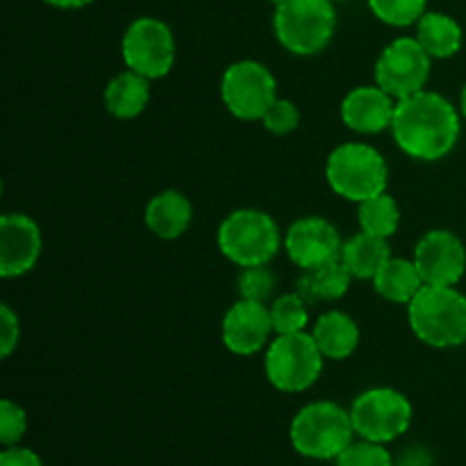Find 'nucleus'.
I'll list each match as a JSON object with an SVG mask.
<instances>
[{
  "mask_svg": "<svg viewBox=\"0 0 466 466\" xmlns=\"http://www.w3.org/2000/svg\"><path fill=\"white\" fill-rule=\"evenodd\" d=\"M390 130L405 155L421 162H437L455 148L462 123L449 98L423 89L396 103Z\"/></svg>",
  "mask_w": 466,
  "mask_h": 466,
  "instance_id": "1",
  "label": "nucleus"
},
{
  "mask_svg": "<svg viewBox=\"0 0 466 466\" xmlns=\"http://www.w3.org/2000/svg\"><path fill=\"white\" fill-rule=\"evenodd\" d=\"M414 337L432 349L466 344V296L455 287L423 285L408 305Z\"/></svg>",
  "mask_w": 466,
  "mask_h": 466,
  "instance_id": "2",
  "label": "nucleus"
},
{
  "mask_svg": "<svg viewBox=\"0 0 466 466\" xmlns=\"http://www.w3.org/2000/svg\"><path fill=\"white\" fill-rule=\"evenodd\" d=\"M350 412L332 400H317L299 410L289 428L291 446L309 460H337L353 444Z\"/></svg>",
  "mask_w": 466,
  "mask_h": 466,
  "instance_id": "3",
  "label": "nucleus"
},
{
  "mask_svg": "<svg viewBox=\"0 0 466 466\" xmlns=\"http://www.w3.org/2000/svg\"><path fill=\"white\" fill-rule=\"evenodd\" d=\"M335 0H282L276 5L273 30L282 48L309 57L330 44L337 27Z\"/></svg>",
  "mask_w": 466,
  "mask_h": 466,
  "instance_id": "4",
  "label": "nucleus"
},
{
  "mask_svg": "<svg viewBox=\"0 0 466 466\" xmlns=\"http://www.w3.org/2000/svg\"><path fill=\"white\" fill-rule=\"evenodd\" d=\"M218 250L237 267H262L280 248L278 223L262 209H235L223 218L217 232Z\"/></svg>",
  "mask_w": 466,
  "mask_h": 466,
  "instance_id": "5",
  "label": "nucleus"
},
{
  "mask_svg": "<svg viewBox=\"0 0 466 466\" xmlns=\"http://www.w3.org/2000/svg\"><path fill=\"white\" fill-rule=\"evenodd\" d=\"M326 180L337 196L362 203L387 189L390 168L373 146L341 144L328 157Z\"/></svg>",
  "mask_w": 466,
  "mask_h": 466,
  "instance_id": "6",
  "label": "nucleus"
},
{
  "mask_svg": "<svg viewBox=\"0 0 466 466\" xmlns=\"http://www.w3.org/2000/svg\"><path fill=\"white\" fill-rule=\"evenodd\" d=\"M323 353L319 350L312 332L278 335L268 344L264 358L267 380L285 394H299L309 390L323 371Z\"/></svg>",
  "mask_w": 466,
  "mask_h": 466,
  "instance_id": "7",
  "label": "nucleus"
},
{
  "mask_svg": "<svg viewBox=\"0 0 466 466\" xmlns=\"http://www.w3.org/2000/svg\"><path fill=\"white\" fill-rule=\"evenodd\" d=\"M355 435L360 440L390 444L405 435L412 423V403L391 387H373L362 391L350 405Z\"/></svg>",
  "mask_w": 466,
  "mask_h": 466,
  "instance_id": "8",
  "label": "nucleus"
},
{
  "mask_svg": "<svg viewBox=\"0 0 466 466\" xmlns=\"http://www.w3.org/2000/svg\"><path fill=\"white\" fill-rule=\"evenodd\" d=\"M121 57L130 71L159 80L176 64V39L171 27L153 16L137 18L127 25L121 39Z\"/></svg>",
  "mask_w": 466,
  "mask_h": 466,
  "instance_id": "9",
  "label": "nucleus"
},
{
  "mask_svg": "<svg viewBox=\"0 0 466 466\" xmlns=\"http://www.w3.org/2000/svg\"><path fill=\"white\" fill-rule=\"evenodd\" d=\"M276 77L255 59L230 64L221 77V100L232 116L241 121H262L267 109L276 103Z\"/></svg>",
  "mask_w": 466,
  "mask_h": 466,
  "instance_id": "10",
  "label": "nucleus"
},
{
  "mask_svg": "<svg viewBox=\"0 0 466 466\" xmlns=\"http://www.w3.org/2000/svg\"><path fill=\"white\" fill-rule=\"evenodd\" d=\"M431 64L432 57L417 36H399L380 53L373 77L391 98L403 100L426 89Z\"/></svg>",
  "mask_w": 466,
  "mask_h": 466,
  "instance_id": "11",
  "label": "nucleus"
},
{
  "mask_svg": "<svg viewBox=\"0 0 466 466\" xmlns=\"http://www.w3.org/2000/svg\"><path fill=\"white\" fill-rule=\"evenodd\" d=\"M412 259L426 285L455 287L466 271V248L451 230H428L414 246Z\"/></svg>",
  "mask_w": 466,
  "mask_h": 466,
  "instance_id": "12",
  "label": "nucleus"
},
{
  "mask_svg": "<svg viewBox=\"0 0 466 466\" xmlns=\"http://www.w3.org/2000/svg\"><path fill=\"white\" fill-rule=\"evenodd\" d=\"M341 246L339 230L321 217L299 218L285 235L287 255L303 271L339 259Z\"/></svg>",
  "mask_w": 466,
  "mask_h": 466,
  "instance_id": "13",
  "label": "nucleus"
},
{
  "mask_svg": "<svg viewBox=\"0 0 466 466\" xmlns=\"http://www.w3.org/2000/svg\"><path fill=\"white\" fill-rule=\"evenodd\" d=\"M273 332L271 312L267 303L237 300L226 312L221 323V339L230 353L248 358L268 344Z\"/></svg>",
  "mask_w": 466,
  "mask_h": 466,
  "instance_id": "14",
  "label": "nucleus"
},
{
  "mask_svg": "<svg viewBox=\"0 0 466 466\" xmlns=\"http://www.w3.org/2000/svg\"><path fill=\"white\" fill-rule=\"evenodd\" d=\"M41 255V230L27 214L9 212L0 218V276L21 278Z\"/></svg>",
  "mask_w": 466,
  "mask_h": 466,
  "instance_id": "15",
  "label": "nucleus"
},
{
  "mask_svg": "<svg viewBox=\"0 0 466 466\" xmlns=\"http://www.w3.org/2000/svg\"><path fill=\"white\" fill-rule=\"evenodd\" d=\"M396 103L399 100L391 98L378 85L355 86L341 100V121L349 130L360 132V135H378V132L391 127Z\"/></svg>",
  "mask_w": 466,
  "mask_h": 466,
  "instance_id": "16",
  "label": "nucleus"
},
{
  "mask_svg": "<svg viewBox=\"0 0 466 466\" xmlns=\"http://www.w3.org/2000/svg\"><path fill=\"white\" fill-rule=\"evenodd\" d=\"M191 217H194V209H191L189 198L176 189L159 191L157 196H153L144 214L148 230L164 241L185 235L191 226Z\"/></svg>",
  "mask_w": 466,
  "mask_h": 466,
  "instance_id": "17",
  "label": "nucleus"
},
{
  "mask_svg": "<svg viewBox=\"0 0 466 466\" xmlns=\"http://www.w3.org/2000/svg\"><path fill=\"white\" fill-rule=\"evenodd\" d=\"M391 248L390 239L385 237L369 235V232L360 230L358 235L350 237L341 246V264L350 271V276L358 280H373L376 273L390 262Z\"/></svg>",
  "mask_w": 466,
  "mask_h": 466,
  "instance_id": "18",
  "label": "nucleus"
},
{
  "mask_svg": "<svg viewBox=\"0 0 466 466\" xmlns=\"http://www.w3.org/2000/svg\"><path fill=\"white\" fill-rule=\"evenodd\" d=\"M312 337L317 341L319 350L326 360H346L355 353L360 344V328L353 317L332 309L319 317L314 323Z\"/></svg>",
  "mask_w": 466,
  "mask_h": 466,
  "instance_id": "19",
  "label": "nucleus"
},
{
  "mask_svg": "<svg viewBox=\"0 0 466 466\" xmlns=\"http://www.w3.org/2000/svg\"><path fill=\"white\" fill-rule=\"evenodd\" d=\"M105 109L114 118H137L150 100V80L135 71H123L105 86Z\"/></svg>",
  "mask_w": 466,
  "mask_h": 466,
  "instance_id": "20",
  "label": "nucleus"
},
{
  "mask_svg": "<svg viewBox=\"0 0 466 466\" xmlns=\"http://www.w3.org/2000/svg\"><path fill=\"white\" fill-rule=\"evenodd\" d=\"M423 278L414 259L390 258V262L373 278V289L378 296L396 305H410L414 296L423 289Z\"/></svg>",
  "mask_w": 466,
  "mask_h": 466,
  "instance_id": "21",
  "label": "nucleus"
},
{
  "mask_svg": "<svg viewBox=\"0 0 466 466\" xmlns=\"http://www.w3.org/2000/svg\"><path fill=\"white\" fill-rule=\"evenodd\" d=\"M417 39L432 59H449L462 48V27L453 16L426 12L417 23Z\"/></svg>",
  "mask_w": 466,
  "mask_h": 466,
  "instance_id": "22",
  "label": "nucleus"
},
{
  "mask_svg": "<svg viewBox=\"0 0 466 466\" xmlns=\"http://www.w3.org/2000/svg\"><path fill=\"white\" fill-rule=\"evenodd\" d=\"M350 280H353V276H350L349 268L341 264V259H335V262L303 271V278L299 282V294L305 300H339L350 289Z\"/></svg>",
  "mask_w": 466,
  "mask_h": 466,
  "instance_id": "23",
  "label": "nucleus"
},
{
  "mask_svg": "<svg viewBox=\"0 0 466 466\" xmlns=\"http://www.w3.org/2000/svg\"><path fill=\"white\" fill-rule=\"evenodd\" d=\"M358 205H360L358 221L364 232L390 239V237L399 230L400 226L399 203H396L387 191H382V194L378 196H371V198L362 200V203Z\"/></svg>",
  "mask_w": 466,
  "mask_h": 466,
  "instance_id": "24",
  "label": "nucleus"
},
{
  "mask_svg": "<svg viewBox=\"0 0 466 466\" xmlns=\"http://www.w3.org/2000/svg\"><path fill=\"white\" fill-rule=\"evenodd\" d=\"M271 312L273 332L276 335H294V332H305L309 323L308 300L300 294H282L273 300L268 308Z\"/></svg>",
  "mask_w": 466,
  "mask_h": 466,
  "instance_id": "25",
  "label": "nucleus"
},
{
  "mask_svg": "<svg viewBox=\"0 0 466 466\" xmlns=\"http://www.w3.org/2000/svg\"><path fill=\"white\" fill-rule=\"evenodd\" d=\"M428 0H369L373 16L394 27L417 25L426 14Z\"/></svg>",
  "mask_w": 466,
  "mask_h": 466,
  "instance_id": "26",
  "label": "nucleus"
},
{
  "mask_svg": "<svg viewBox=\"0 0 466 466\" xmlns=\"http://www.w3.org/2000/svg\"><path fill=\"white\" fill-rule=\"evenodd\" d=\"M237 289L244 300H255V303H267L276 289V276L268 271L267 264L262 267H246L241 268L237 278Z\"/></svg>",
  "mask_w": 466,
  "mask_h": 466,
  "instance_id": "27",
  "label": "nucleus"
},
{
  "mask_svg": "<svg viewBox=\"0 0 466 466\" xmlns=\"http://www.w3.org/2000/svg\"><path fill=\"white\" fill-rule=\"evenodd\" d=\"M335 462L337 466H394V458L385 449V444L360 440L353 441Z\"/></svg>",
  "mask_w": 466,
  "mask_h": 466,
  "instance_id": "28",
  "label": "nucleus"
},
{
  "mask_svg": "<svg viewBox=\"0 0 466 466\" xmlns=\"http://www.w3.org/2000/svg\"><path fill=\"white\" fill-rule=\"evenodd\" d=\"M27 432V414L14 400L5 399L0 403V441L5 449L9 446H18V441L25 437Z\"/></svg>",
  "mask_w": 466,
  "mask_h": 466,
  "instance_id": "29",
  "label": "nucleus"
},
{
  "mask_svg": "<svg viewBox=\"0 0 466 466\" xmlns=\"http://www.w3.org/2000/svg\"><path fill=\"white\" fill-rule=\"evenodd\" d=\"M264 127H267L271 135H289L299 127L300 123V112L291 100L285 98H276V103L267 109V114L262 116Z\"/></svg>",
  "mask_w": 466,
  "mask_h": 466,
  "instance_id": "30",
  "label": "nucleus"
},
{
  "mask_svg": "<svg viewBox=\"0 0 466 466\" xmlns=\"http://www.w3.org/2000/svg\"><path fill=\"white\" fill-rule=\"evenodd\" d=\"M18 337H21V326H18V317L7 303L0 305V355L9 358L14 349L18 346Z\"/></svg>",
  "mask_w": 466,
  "mask_h": 466,
  "instance_id": "31",
  "label": "nucleus"
},
{
  "mask_svg": "<svg viewBox=\"0 0 466 466\" xmlns=\"http://www.w3.org/2000/svg\"><path fill=\"white\" fill-rule=\"evenodd\" d=\"M0 466H44L39 455L23 446H9L0 453Z\"/></svg>",
  "mask_w": 466,
  "mask_h": 466,
  "instance_id": "32",
  "label": "nucleus"
},
{
  "mask_svg": "<svg viewBox=\"0 0 466 466\" xmlns=\"http://www.w3.org/2000/svg\"><path fill=\"white\" fill-rule=\"evenodd\" d=\"M394 466H432V455L423 446H410L394 460Z\"/></svg>",
  "mask_w": 466,
  "mask_h": 466,
  "instance_id": "33",
  "label": "nucleus"
},
{
  "mask_svg": "<svg viewBox=\"0 0 466 466\" xmlns=\"http://www.w3.org/2000/svg\"><path fill=\"white\" fill-rule=\"evenodd\" d=\"M44 3L53 5V7H59V9H80L85 7V5L94 3V0H44Z\"/></svg>",
  "mask_w": 466,
  "mask_h": 466,
  "instance_id": "34",
  "label": "nucleus"
},
{
  "mask_svg": "<svg viewBox=\"0 0 466 466\" xmlns=\"http://www.w3.org/2000/svg\"><path fill=\"white\" fill-rule=\"evenodd\" d=\"M460 109H462V114H464V118H466V85H464V89H462V96H460Z\"/></svg>",
  "mask_w": 466,
  "mask_h": 466,
  "instance_id": "35",
  "label": "nucleus"
},
{
  "mask_svg": "<svg viewBox=\"0 0 466 466\" xmlns=\"http://www.w3.org/2000/svg\"><path fill=\"white\" fill-rule=\"evenodd\" d=\"M268 3H273V5H280L282 0H268Z\"/></svg>",
  "mask_w": 466,
  "mask_h": 466,
  "instance_id": "36",
  "label": "nucleus"
}]
</instances>
